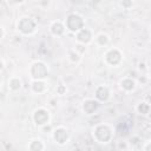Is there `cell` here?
Segmentation results:
<instances>
[{"mask_svg":"<svg viewBox=\"0 0 151 151\" xmlns=\"http://www.w3.org/2000/svg\"><path fill=\"white\" fill-rule=\"evenodd\" d=\"M96 97H97V99H99V100H101V101L107 100L109 97H110L109 88L105 87V86H99V87L97 88V91H96Z\"/></svg>","mask_w":151,"mask_h":151,"instance_id":"10","label":"cell"},{"mask_svg":"<svg viewBox=\"0 0 151 151\" xmlns=\"http://www.w3.org/2000/svg\"><path fill=\"white\" fill-rule=\"evenodd\" d=\"M105 59L110 65H117L122 59V54H120V52L118 50L113 48V50H110L105 54Z\"/></svg>","mask_w":151,"mask_h":151,"instance_id":"6","label":"cell"},{"mask_svg":"<svg viewBox=\"0 0 151 151\" xmlns=\"http://www.w3.org/2000/svg\"><path fill=\"white\" fill-rule=\"evenodd\" d=\"M91 32L88 31V29H86V28H83V29H80L79 32H78V34H77V40L79 41V42H81V44H87V42H90L91 41Z\"/></svg>","mask_w":151,"mask_h":151,"instance_id":"9","label":"cell"},{"mask_svg":"<svg viewBox=\"0 0 151 151\" xmlns=\"http://www.w3.org/2000/svg\"><path fill=\"white\" fill-rule=\"evenodd\" d=\"M145 151H150V143L146 144V147H145Z\"/></svg>","mask_w":151,"mask_h":151,"instance_id":"19","label":"cell"},{"mask_svg":"<svg viewBox=\"0 0 151 151\" xmlns=\"http://www.w3.org/2000/svg\"><path fill=\"white\" fill-rule=\"evenodd\" d=\"M31 74L35 79L45 78L47 76V67H46V65L44 63H41V61L34 63L32 65V67H31Z\"/></svg>","mask_w":151,"mask_h":151,"instance_id":"3","label":"cell"},{"mask_svg":"<svg viewBox=\"0 0 151 151\" xmlns=\"http://www.w3.org/2000/svg\"><path fill=\"white\" fill-rule=\"evenodd\" d=\"M98 107V103L93 99H87L84 101V105H83V109H84V112L87 113V114H92Z\"/></svg>","mask_w":151,"mask_h":151,"instance_id":"8","label":"cell"},{"mask_svg":"<svg viewBox=\"0 0 151 151\" xmlns=\"http://www.w3.org/2000/svg\"><path fill=\"white\" fill-rule=\"evenodd\" d=\"M137 110H138L139 113H142V114H146V113H149L150 106H149L147 103H142V104H139V105L137 106Z\"/></svg>","mask_w":151,"mask_h":151,"instance_id":"16","label":"cell"},{"mask_svg":"<svg viewBox=\"0 0 151 151\" xmlns=\"http://www.w3.org/2000/svg\"><path fill=\"white\" fill-rule=\"evenodd\" d=\"M33 119L37 125H45L50 119V114L45 109H38L33 114Z\"/></svg>","mask_w":151,"mask_h":151,"instance_id":"5","label":"cell"},{"mask_svg":"<svg viewBox=\"0 0 151 151\" xmlns=\"http://www.w3.org/2000/svg\"><path fill=\"white\" fill-rule=\"evenodd\" d=\"M53 138L54 140L58 143V144H64L66 143L67 138H68V134H67V131L63 127H58L54 132H53Z\"/></svg>","mask_w":151,"mask_h":151,"instance_id":"7","label":"cell"},{"mask_svg":"<svg viewBox=\"0 0 151 151\" xmlns=\"http://www.w3.org/2000/svg\"><path fill=\"white\" fill-rule=\"evenodd\" d=\"M70 59H71L72 61H78V60H79V54L76 53L74 51H71V52H70Z\"/></svg>","mask_w":151,"mask_h":151,"instance_id":"18","label":"cell"},{"mask_svg":"<svg viewBox=\"0 0 151 151\" xmlns=\"http://www.w3.org/2000/svg\"><path fill=\"white\" fill-rule=\"evenodd\" d=\"M51 32H52L53 34H55V35L63 34V32H64V26H63V24L59 22V21L53 22L52 26H51Z\"/></svg>","mask_w":151,"mask_h":151,"instance_id":"11","label":"cell"},{"mask_svg":"<svg viewBox=\"0 0 151 151\" xmlns=\"http://www.w3.org/2000/svg\"><path fill=\"white\" fill-rule=\"evenodd\" d=\"M2 67H4V63H2V61H1V60H0V70H1V68H2Z\"/></svg>","mask_w":151,"mask_h":151,"instance_id":"21","label":"cell"},{"mask_svg":"<svg viewBox=\"0 0 151 151\" xmlns=\"http://www.w3.org/2000/svg\"><path fill=\"white\" fill-rule=\"evenodd\" d=\"M122 87L124 90H126V91H131L134 87V81L132 79H129V78L127 79H124L122 81Z\"/></svg>","mask_w":151,"mask_h":151,"instance_id":"13","label":"cell"},{"mask_svg":"<svg viewBox=\"0 0 151 151\" xmlns=\"http://www.w3.org/2000/svg\"><path fill=\"white\" fill-rule=\"evenodd\" d=\"M63 91H64V87H60V88H59V92H60V93H61V92H63Z\"/></svg>","mask_w":151,"mask_h":151,"instance_id":"22","label":"cell"},{"mask_svg":"<svg viewBox=\"0 0 151 151\" xmlns=\"http://www.w3.org/2000/svg\"><path fill=\"white\" fill-rule=\"evenodd\" d=\"M2 35H4V32H2V28L0 27V39L2 38Z\"/></svg>","mask_w":151,"mask_h":151,"instance_id":"20","label":"cell"},{"mask_svg":"<svg viewBox=\"0 0 151 151\" xmlns=\"http://www.w3.org/2000/svg\"><path fill=\"white\" fill-rule=\"evenodd\" d=\"M42 149H44V145H42L41 140H39V139H34L29 144V150L31 151H42Z\"/></svg>","mask_w":151,"mask_h":151,"instance_id":"12","label":"cell"},{"mask_svg":"<svg viewBox=\"0 0 151 151\" xmlns=\"http://www.w3.org/2000/svg\"><path fill=\"white\" fill-rule=\"evenodd\" d=\"M94 136H96V139L101 142V143H105L107 140H110L111 138V130L107 125H98L96 129H94Z\"/></svg>","mask_w":151,"mask_h":151,"instance_id":"2","label":"cell"},{"mask_svg":"<svg viewBox=\"0 0 151 151\" xmlns=\"http://www.w3.org/2000/svg\"><path fill=\"white\" fill-rule=\"evenodd\" d=\"M34 27H35V24L32 19L29 18H22L20 19V21L18 22V28L20 32H22L24 34H29L34 31Z\"/></svg>","mask_w":151,"mask_h":151,"instance_id":"4","label":"cell"},{"mask_svg":"<svg viewBox=\"0 0 151 151\" xmlns=\"http://www.w3.org/2000/svg\"><path fill=\"white\" fill-rule=\"evenodd\" d=\"M32 90H33L34 92H38V93H40V92H42V91L45 90V84H44L42 81L35 80V81L32 84Z\"/></svg>","mask_w":151,"mask_h":151,"instance_id":"14","label":"cell"},{"mask_svg":"<svg viewBox=\"0 0 151 151\" xmlns=\"http://www.w3.org/2000/svg\"><path fill=\"white\" fill-rule=\"evenodd\" d=\"M20 86H21L20 79H18V78H12V79L9 80V88H11V90L17 91V90L20 88Z\"/></svg>","mask_w":151,"mask_h":151,"instance_id":"15","label":"cell"},{"mask_svg":"<svg viewBox=\"0 0 151 151\" xmlns=\"http://www.w3.org/2000/svg\"><path fill=\"white\" fill-rule=\"evenodd\" d=\"M84 26V20L80 15L78 14H70L66 19V27L72 31V32H79L83 29Z\"/></svg>","mask_w":151,"mask_h":151,"instance_id":"1","label":"cell"},{"mask_svg":"<svg viewBox=\"0 0 151 151\" xmlns=\"http://www.w3.org/2000/svg\"><path fill=\"white\" fill-rule=\"evenodd\" d=\"M96 40H97V42H98L99 45L104 46V45H106V44H107L109 38H107V35H106V34H99V35L96 38Z\"/></svg>","mask_w":151,"mask_h":151,"instance_id":"17","label":"cell"}]
</instances>
